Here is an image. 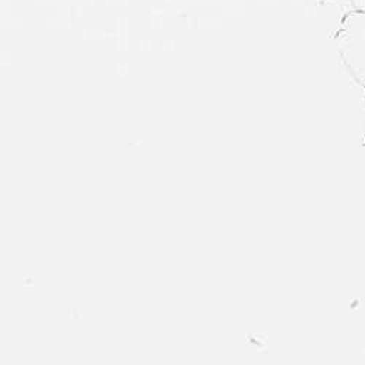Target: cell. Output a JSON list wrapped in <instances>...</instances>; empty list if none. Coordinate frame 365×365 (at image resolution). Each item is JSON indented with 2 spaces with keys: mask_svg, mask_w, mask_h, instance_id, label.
Wrapping results in <instances>:
<instances>
[{
  "mask_svg": "<svg viewBox=\"0 0 365 365\" xmlns=\"http://www.w3.org/2000/svg\"><path fill=\"white\" fill-rule=\"evenodd\" d=\"M351 4H352L354 9L365 12V0H351Z\"/></svg>",
  "mask_w": 365,
  "mask_h": 365,
  "instance_id": "2",
  "label": "cell"
},
{
  "mask_svg": "<svg viewBox=\"0 0 365 365\" xmlns=\"http://www.w3.org/2000/svg\"><path fill=\"white\" fill-rule=\"evenodd\" d=\"M341 50L352 73L365 83V12L352 9L342 22Z\"/></svg>",
  "mask_w": 365,
  "mask_h": 365,
  "instance_id": "1",
  "label": "cell"
}]
</instances>
